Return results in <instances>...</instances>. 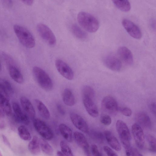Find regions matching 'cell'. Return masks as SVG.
Returning <instances> with one entry per match:
<instances>
[{
    "instance_id": "obj_42",
    "label": "cell",
    "mask_w": 156,
    "mask_h": 156,
    "mask_svg": "<svg viewBox=\"0 0 156 156\" xmlns=\"http://www.w3.org/2000/svg\"><path fill=\"white\" fill-rule=\"evenodd\" d=\"M150 109L152 112L154 114H156V104L154 103H153L150 105Z\"/></svg>"
},
{
    "instance_id": "obj_7",
    "label": "cell",
    "mask_w": 156,
    "mask_h": 156,
    "mask_svg": "<svg viewBox=\"0 0 156 156\" xmlns=\"http://www.w3.org/2000/svg\"><path fill=\"white\" fill-rule=\"evenodd\" d=\"M101 106L103 111L109 114L115 115L119 107L116 100L112 97L106 96L102 99Z\"/></svg>"
},
{
    "instance_id": "obj_36",
    "label": "cell",
    "mask_w": 156,
    "mask_h": 156,
    "mask_svg": "<svg viewBox=\"0 0 156 156\" xmlns=\"http://www.w3.org/2000/svg\"><path fill=\"white\" fill-rule=\"evenodd\" d=\"M103 148L104 151L108 156H118L116 153L109 147L105 146Z\"/></svg>"
},
{
    "instance_id": "obj_33",
    "label": "cell",
    "mask_w": 156,
    "mask_h": 156,
    "mask_svg": "<svg viewBox=\"0 0 156 156\" xmlns=\"http://www.w3.org/2000/svg\"><path fill=\"white\" fill-rule=\"evenodd\" d=\"M83 97L89 98L94 99V91L90 86H85L82 90Z\"/></svg>"
},
{
    "instance_id": "obj_45",
    "label": "cell",
    "mask_w": 156,
    "mask_h": 156,
    "mask_svg": "<svg viewBox=\"0 0 156 156\" xmlns=\"http://www.w3.org/2000/svg\"><path fill=\"white\" fill-rule=\"evenodd\" d=\"M57 156H65L61 151H58L57 152Z\"/></svg>"
},
{
    "instance_id": "obj_22",
    "label": "cell",
    "mask_w": 156,
    "mask_h": 156,
    "mask_svg": "<svg viewBox=\"0 0 156 156\" xmlns=\"http://www.w3.org/2000/svg\"><path fill=\"white\" fill-rule=\"evenodd\" d=\"M59 131L63 138L69 142L73 140L72 131L67 125L63 123L60 124L58 126Z\"/></svg>"
},
{
    "instance_id": "obj_12",
    "label": "cell",
    "mask_w": 156,
    "mask_h": 156,
    "mask_svg": "<svg viewBox=\"0 0 156 156\" xmlns=\"http://www.w3.org/2000/svg\"><path fill=\"white\" fill-rule=\"evenodd\" d=\"M70 117L72 122L77 129L85 133L88 132V125L81 116L75 112H72L70 114Z\"/></svg>"
},
{
    "instance_id": "obj_5",
    "label": "cell",
    "mask_w": 156,
    "mask_h": 156,
    "mask_svg": "<svg viewBox=\"0 0 156 156\" xmlns=\"http://www.w3.org/2000/svg\"><path fill=\"white\" fill-rule=\"evenodd\" d=\"M37 31L41 37L51 46H54L56 43L55 36L50 29L46 25L39 23L37 26Z\"/></svg>"
},
{
    "instance_id": "obj_25",
    "label": "cell",
    "mask_w": 156,
    "mask_h": 156,
    "mask_svg": "<svg viewBox=\"0 0 156 156\" xmlns=\"http://www.w3.org/2000/svg\"><path fill=\"white\" fill-rule=\"evenodd\" d=\"M35 102L38 111L41 116L48 119L50 117L49 111L44 104L39 100L36 99Z\"/></svg>"
},
{
    "instance_id": "obj_49",
    "label": "cell",
    "mask_w": 156,
    "mask_h": 156,
    "mask_svg": "<svg viewBox=\"0 0 156 156\" xmlns=\"http://www.w3.org/2000/svg\"><path fill=\"white\" fill-rule=\"evenodd\" d=\"M0 156H3L2 152H1V151H0Z\"/></svg>"
},
{
    "instance_id": "obj_8",
    "label": "cell",
    "mask_w": 156,
    "mask_h": 156,
    "mask_svg": "<svg viewBox=\"0 0 156 156\" xmlns=\"http://www.w3.org/2000/svg\"><path fill=\"white\" fill-rule=\"evenodd\" d=\"M123 27L132 37L136 39H139L142 37V33L139 27L131 20L124 19L122 21Z\"/></svg>"
},
{
    "instance_id": "obj_11",
    "label": "cell",
    "mask_w": 156,
    "mask_h": 156,
    "mask_svg": "<svg viewBox=\"0 0 156 156\" xmlns=\"http://www.w3.org/2000/svg\"><path fill=\"white\" fill-rule=\"evenodd\" d=\"M133 136L137 147L140 149L143 148L144 143V134L140 126L137 123H134L132 126Z\"/></svg>"
},
{
    "instance_id": "obj_40",
    "label": "cell",
    "mask_w": 156,
    "mask_h": 156,
    "mask_svg": "<svg viewBox=\"0 0 156 156\" xmlns=\"http://www.w3.org/2000/svg\"><path fill=\"white\" fill-rule=\"evenodd\" d=\"M57 108L58 112L62 115H64L65 111L62 106L60 104H58L57 105Z\"/></svg>"
},
{
    "instance_id": "obj_15",
    "label": "cell",
    "mask_w": 156,
    "mask_h": 156,
    "mask_svg": "<svg viewBox=\"0 0 156 156\" xmlns=\"http://www.w3.org/2000/svg\"><path fill=\"white\" fill-rule=\"evenodd\" d=\"M118 53L123 62L127 65H131L133 63V54L131 51L127 47L121 46L118 48Z\"/></svg>"
},
{
    "instance_id": "obj_20",
    "label": "cell",
    "mask_w": 156,
    "mask_h": 156,
    "mask_svg": "<svg viewBox=\"0 0 156 156\" xmlns=\"http://www.w3.org/2000/svg\"><path fill=\"white\" fill-rule=\"evenodd\" d=\"M28 148L33 155L37 156L40 154L41 152L40 140L37 136H33L28 144Z\"/></svg>"
},
{
    "instance_id": "obj_30",
    "label": "cell",
    "mask_w": 156,
    "mask_h": 156,
    "mask_svg": "<svg viewBox=\"0 0 156 156\" xmlns=\"http://www.w3.org/2000/svg\"><path fill=\"white\" fill-rule=\"evenodd\" d=\"M19 135L22 140H30L31 138L30 134L27 128L24 126H21L18 129Z\"/></svg>"
},
{
    "instance_id": "obj_21",
    "label": "cell",
    "mask_w": 156,
    "mask_h": 156,
    "mask_svg": "<svg viewBox=\"0 0 156 156\" xmlns=\"http://www.w3.org/2000/svg\"><path fill=\"white\" fill-rule=\"evenodd\" d=\"M9 72L11 78L16 82L19 84H22L23 82V76L16 67L13 65L9 66Z\"/></svg>"
},
{
    "instance_id": "obj_18",
    "label": "cell",
    "mask_w": 156,
    "mask_h": 156,
    "mask_svg": "<svg viewBox=\"0 0 156 156\" xmlns=\"http://www.w3.org/2000/svg\"><path fill=\"white\" fill-rule=\"evenodd\" d=\"M136 119L140 126L146 129L151 128V123L150 118L145 112H140L137 113L136 115Z\"/></svg>"
},
{
    "instance_id": "obj_3",
    "label": "cell",
    "mask_w": 156,
    "mask_h": 156,
    "mask_svg": "<svg viewBox=\"0 0 156 156\" xmlns=\"http://www.w3.org/2000/svg\"><path fill=\"white\" fill-rule=\"evenodd\" d=\"M34 76L39 85L47 91L51 90L53 89L52 81L48 75L42 69L37 66H34L33 69Z\"/></svg>"
},
{
    "instance_id": "obj_2",
    "label": "cell",
    "mask_w": 156,
    "mask_h": 156,
    "mask_svg": "<svg viewBox=\"0 0 156 156\" xmlns=\"http://www.w3.org/2000/svg\"><path fill=\"white\" fill-rule=\"evenodd\" d=\"M13 29L18 39L23 46L28 48H32L35 46L34 38L28 30L17 24L14 25Z\"/></svg>"
},
{
    "instance_id": "obj_19",
    "label": "cell",
    "mask_w": 156,
    "mask_h": 156,
    "mask_svg": "<svg viewBox=\"0 0 156 156\" xmlns=\"http://www.w3.org/2000/svg\"><path fill=\"white\" fill-rule=\"evenodd\" d=\"M104 134L106 139L110 147L116 151H120L121 150V145L114 135L108 130L105 131Z\"/></svg>"
},
{
    "instance_id": "obj_9",
    "label": "cell",
    "mask_w": 156,
    "mask_h": 156,
    "mask_svg": "<svg viewBox=\"0 0 156 156\" xmlns=\"http://www.w3.org/2000/svg\"><path fill=\"white\" fill-rule=\"evenodd\" d=\"M55 65L58 71L62 76L67 80H73V72L66 63L61 59H58L55 61Z\"/></svg>"
},
{
    "instance_id": "obj_31",
    "label": "cell",
    "mask_w": 156,
    "mask_h": 156,
    "mask_svg": "<svg viewBox=\"0 0 156 156\" xmlns=\"http://www.w3.org/2000/svg\"><path fill=\"white\" fill-rule=\"evenodd\" d=\"M60 145L61 151L65 156H74L71 148L65 141L61 140Z\"/></svg>"
},
{
    "instance_id": "obj_17",
    "label": "cell",
    "mask_w": 156,
    "mask_h": 156,
    "mask_svg": "<svg viewBox=\"0 0 156 156\" xmlns=\"http://www.w3.org/2000/svg\"><path fill=\"white\" fill-rule=\"evenodd\" d=\"M20 101L23 108L27 115L31 119H34L35 116V112L30 101L25 97H21Z\"/></svg>"
},
{
    "instance_id": "obj_47",
    "label": "cell",
    "mask_w": 156,
    "mask_h": 156,
    "mask_svg": "<svg viewBox=\"0 0 156 156\" xmlns=\"http://www.w3.org/2000/svg\"><path fill=\"white\" fill-rule=\"evenodd\" d=\"M5 127V126L4 124L2 123H0V129H3Z\"/></svg>"
},
{
    "instance_id": "obj_26",
    "label": "cell",
    "mask_w": 156,
    "mask_h": 156,
    "mask_svg": "<svg viewBox=\"0 0 156 156\" xmlns=\"http://www.w3.org/2000/svg\"><path fill=\"white\" fill-rule=\"evenodd\" d=\"M0 92L7 96L13 93L14 90L10 83L5 80H0Z\"/></svg>"
},
{
    "instance_id": "obj_16",
    "label": "cell",
    "mask_w": 156,
    "mask_h": 156,
    "mask_svg": "<svg viewBox=\"0 0 156 156\" xmlns=\"http://www.w3.org/2000/svg\"><path fill=\"white\" fill-rule=\"evenodd\" d=\"M73 136L77 144L83 150L84 154L90 152L88 143L83 133L76 131L74 133Z\"/></svg>"
},
{
    "instance_id": "obj_44",
    "label": "cell",
    "mask_w": 156,
    "mask_h": 156,
    "mask_svg": "<svg viewBox=\"0 0 156 156\" xmlns=\"http://www.w3.org/2000/svg\"><path fill=\"white\" fill-rule=\"evenodd\" d=\"M134 156H143L135 148H133Z\"/></svg>"
},
{
    "instance_id": "obj_14",
    "label": "cell",
    "mask_w": 156,
    "mask_h": 156,
    "mask_svg": "<svg viewBox=\"0 0 156 156\" xmlns=\"http://www.w3.org/2000/svg\"><path fill=\"white\" fill-rule=\"evenodd\" d=\"M83 100L84 105L88 114L94 118L98 117V111L93 99L87 97H83Z\"/></svg>"
},
{
    "instance_id": "obj_29",
    "label": "cell",
    "mask_w": 156,
    "mask_h": 156,
    "mask_svg": "<svg viewBox=\"0 0 156 156\" xmlns=\"http://www.w3.org/2000/svg\"><path fill=\"white\" fill-rule=\"evenodd\" d=\"M71 30L74 35L79 39H85L87 37L86 33L76 24L72 26Z\"/></svg>"
},
{
    "instance_id": "obj_28",
    "label": "cell",
    "mask_w": 156,
    "mask_h": 156,
    "mask_svg": "<svg viewBox=\"0 0 156 156\" xmlns=\"http://www.w3.org/2000/svg\"><path fill=\"white\" fill-rule=\"evenodd\" d=\"M39 140L40 147L42 151L47 155H51L53 151L51 146L44 139H41Z\"/></svg>"
},
{
    "instance_id": "obj_27",
    "label": "cell",
    "mask_w": 156,
    "mask_h": 156,
    "mask_svg": "<svg viewBox=\"0 0 156 156\" xmlns=\"http://www.w3.org/2000/svg\"><path fill=\"white\" fill-rule=\"evenodd\" d=\"M112 2L117 8L123 12H127L130 9V4L128 0H114Z\"/></svg>"
},
{
    "instance_id": "obj_48",
    "label": "cell",
    "mask_w": 156,
    "mask_h": 156,
    "mask_svg": "<svg viewBox=\"0 0 156 156\" xmlns=\"http://www.w3.org/2000/svg\"><path fill=\"white\" fill-rule=\"evenodd\" d=\"M2 70V66L1 64V63L0 62V71H1Z\"/></svg>"
},
{
    "instance_id": "obj_35",
    "label": "cell",
    "mask_w": 156,
    "mask_h": 156,
    "mask_svg": "<svg viewBox=\"0 0 156 156\" xmlns=\"http://www.w3.org/2000/svg\"><path fill=\"white\" fill-rule=\"evenodd\" d=\"M94 137L96 140L99 143H102L104 140L103 134L99 131H95L94 133Z\"/></svg>"
},
{
    "instance_id": "obj_6",
    "label": "cell",
    "mask_w": 156,
    "mask_h": 156,
    "mask_svg": "<svg viewBox=\"0 0 156 156\" xmlns=\"http://www.w3.org/2000/svg\"><path fill=\"white\" fill-rule=\"evenodd\" d=\"M33 125L36 131L44 139L50 140L53 138L52 130L44 121L39 119H34Z\"/></svg>"
},
{
    "instance_id": "obj_39",
    "label": "cell",
    "mask_w": 156,
    "mask_h": 156,
    "mask_svg": "<svg viewBox=\"0 0 156 156\" xmlns=\"http://www.w3.org/2000/svg\"><path fill=\"white\" fill-rule=\"evenodd\" d=\"M125 150L126 156H134L133 148L131 147H130Z\"/></svg>"
},
{
    "instance_id": "obj_4",
    "label": "cell",
    "mask_w": 156,
    "mask_h": 156,
    "mask_svg": "<svg viewBox=\"0 0 156 156\" xmlns=\"http://www.w3.org/2000/svg\"><path fill=\"white\" fill-rule=\"evenodd\" d=\"M116 128L123 147L126 149L130 147L131 136L126 124L121 120H118Z\"/></svg>"
},
{
    "instance_id": "obj_46",
    "label": "cell",
    "mask_w": 156,
    "mask_h": 156,
    "mask_svg": "<svg viewBox=\"0 0 156 156\" xmlns=\"http://www.w3.org/2000/svg\"><path fill=\"white\" fill-rule=\"evenodd\" d=\"M4 116V114L2 110L0 109V119L3 118Z\"/></svg>"
},
{
    "instance_id": "obj_32",
    "label": "cell",
    "mask_w": 156,
    "mask_h": 156,
    "mask_svg": "<svg viewBox=\"0 0 156 156\" xmlns=\"http://www.w3.org/2000/svg\"><path fill=\"white\" fill-rule=\"evenodd\" d=\"M147 140L149 145V150L151 152H156V140L155 138L153 135L148 134L146 136Z\"/></svg>"
},
{
    "instance_id": "obj_34",
    "label": "cell",
    "mask_w": 156,
    "mask_h": 156,
    "mask_svg": "<svg viewBox=\"0 0 156 156\" xmlns=\"http://www.w3.org/2000/svg\"><path fill=\"white\" fill-rule=\"evenodd\" d=\"M101 122L105 126L109 125L112 122L111 118L108 115L104 114L101 116L100 119Z\"/></svg>"
},
{
    "instance_id": "obj_24",
    "label": "cell",
    "mask_w": 156,
    "mask_h": 156,
    "mask_svg": "<svg viewBox=\"0 0 156 156\" xmlns=\"http://www.w3.org/2000/svg\"><path fill=\"white\" fill-rule=\"evenodd\" d=\"M0 107L6 115L11 116L12 114L11 106L7 98L1 94H0Z\"/></svg>"
},
{
    "instance_id": "obj_1",
    "label": "cell",
    "mask_w": 156,
    "mask_h": 156,
    "mask_svg": "<svg viewBox=\"0 0 156 156\" xmlns=\"http://www.w3.org/2000/svg\"><path fill=\"white\" fill-rule=\"evenodd\" d=\"M77 20L80 26L89 32H95L99 28V23L98 20L89 13L80 12L77 15Z\"/></svg>"
},
{
    "instance_id": "obj_37",
    "label": "cell",
    "mask_w": 156,
    "mask_h": 156,
    "mask_svg": "<svg viewBox=\"0 0 156 156\" xmlns=\"http://www.w3.org/2000/svg\"><path fill=\"white\" fill-rule=\"evenodd\" d=\"M91 154L92 156H103L95 144H92L91 147Z\"/></svg>"
},
{
    "instance_id": "obj_38",
    "label": "cell",
    "mask_w": 156,
    "mask_h": 156,
    "mask_svg": "<svg viewBox=\"0 0 156 156\" xmlns=\"http://www.w3.org/2000/svg\"><path fill=\"white\" fill-rule=\"evenodd\" d=\"M119 110L123 115L126 116H130L132 114L131 109L128 107L119 108Z\"/></svg>"
},
{
    "instance_id": "obj_13",
    "label": "cell",
    "mask_w": 156,
    "mask_h": 156,
    "mask_svg": "<svg viewBox=\"0 0 156 156\" xmlns=\"http://www.w3.org/2000/svg\"><path fill=\"white\" fill-rule=\"evenodd\" d=\"M12 107L16 121L26 125H28L30 123L28 116L22 112L19 105L16 102H14Z\"/></svg>"
},
{
    "instance_id": "obj_43",
    "label": "cell",
    "mask_w": 156,
    "mask_h": 156,
    "mask_svg": "<svg viewBox=\"0 0 156 156\" xmlns=\"http://www.w3.org/2000/svg\"><path fill=\"white\" fill-rule=\"evenodd\" d=\"M21 1L24 4L29 6L32 5L34 2V1L32 0H22Z\"/></svg>"
},
{
    "instance_id": "obj_41",
    "label": "cell",
    "mask_w": 156,
    "mask_h": 156,
    "mask_svg": "<svg viewBox=\"0 0 156 156\" xmlns=\"http://www.w3.org/2000/svg\"><path fill=\"white\" fill-rule=\"evenodd\" d=\"M2 140L3 141L4 143V144L6 145L7 146L10 147H11V145L10 144V143L8 140L7 139L6 137L4 135H2Z\"/></svg>"
},
{
    "instance_id": "obj_23",
    "label": "cell",
    "mask_w": 156,
    "mask_h": 156,
    "mask_svg": "<svg viewBox=\"0 0 156 156\" xmlns=\"http://www.w3.org/2000/svg\"><path fill=\"white\" fill-rule=\"evenodd\" d=\"M62 99L64 103L68 106H73L75 104V97L69 89L66 88L64 90L62 93Z\"/></svg>"
},
{
    "instance_id": "obj_10",
    "label": "cell",
    "mask_w": 156,
    "mask_h": 156,
    "mask_svg": "<svg viewBox=\"0 0 156 156\" xmlns=\"http://www.w3.org/2000/svg\"><path fill=\"white\" fill-rule=\"evenodd\" d=\"M103 61L105 66L112 70L118 72L121 69L122 62L119 59L115 56L112 55H108L104 58Z\"/></svg>"
}]
</instances>
